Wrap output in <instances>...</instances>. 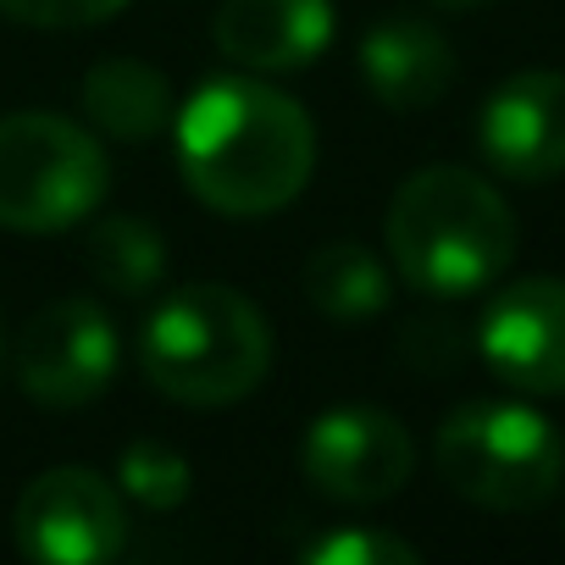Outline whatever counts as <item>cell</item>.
<instances>
[{
	"mask_svg": "<svg viewBox=\"0 0 565 565\" xmlns=\"http://www.w3.org/2000/svg\"><path fill=\"white\" fill-rule=\"evenodd\" d=\"M172 145L189 194L233 222L295 205L317 172L311 111L244 67L211 73L172 111Z\"/></svg>",
	"mask_w": 565,
	"mask_h": 565,
	"instance_id": "cell-1",
	"label": "cell"
},
{
	"mask_svg": "<svg viewBox=\"0 0 565 565\" xmlns=\"http://www.w3.org/2000/svg\"><path fill=\"white\" fill-rule=\"evenodd\" d=\"M388 260L422 300H471L515 260V211L471 167L411 172L383 216Z\"/></svg>",
	"mask_w": 565,
	"mask_h": 565,
	"instance_id": "cell-2",
	"label": "cell"
},
{
	"mask_svg": "<svg viewBox=\"0 0 565 565\" xmlns=\"http://www.w3.org/2000/svg\"><path fill=\"white\" fill-rule=\"evenodd\" d=\"M139 372L189 411L249 399L271 372V328L227 282H183L139 328Z\"/></svg>",
	"mask_w": 565,
	"mask_h": 565,
	"instance_id": "cell-3",
	"label": "cell"
},
{
	"mask_svg": "<svg viewBox=\"0 0 565 565\" xmlns=\"http://www.w3.org/2000/svg\"><path fill=\"white\" fill-rule=\"evenodd\" d=\"M438 477L482 510H537L559 493L565 438L521 399H471L433 438Z\"/></svg>",
	"mask_w": 565,
	"mask_h": 565,
	"instance_id": "cell-4",
	"label": "cell"
},
{
	"mask_svg": "<svg viewBox=\"0 0 565 565\" xmlns=\"http://www.w3.org/2000/svg\"><path fill=\"white\" fill-rule=\"evenodd\" d=\"M111 194V161L84 122L56 111L0 117V227L67 233Z\"/></svg>",
	"mask_w": 565,
	"mask_h": 565,
	"instance_id": "cell-5",
	"label": "cell"
},
{
	"mask_svg": "<svg viewBox=\"0 0 565 565\" xmlns=\"http://www.w3.org/2000/svg\"><path fill=\"white\" fill-rule=\"evenodd\" d=\"M12 537L40 565H106L128 543L122 488L95 466H51L18 493Z\"/></svg>",
	"mask_w": 565,
	"mask_h": 565,
	"instance_id": "cell-6",
	"label": "cell"
},
{
	"mask_svg": "<svg viewBox=\"0 0 565 565\" xmlns=\"http://www.w3.org/2000/svg\"><path fill=\"white\" fill-rule=\"evenodd\" d=\"M117 366H122V339L100 300L67 295L45 306L18 339V388L51 411L95 405L111 388Z\"/></svg>",
	"mask_w": 565,
	"mask_h": 565,
	"instance_id": "cell-7",
	"label": "cell"
},
{
	"mask_svg": "<svg viewBox=\"0 0 565 565\" xmlns=\"http://www.w3.org/2000/svg\"><path fill=\"white\" fill-rule=\"evenodd\" d=\"M416 449L399 416L377 405L322 411L300 438V471L317 493L339 504H383L411 482Z\"/></svg>",
	"mask_w": 565,
	"mask_h": 565,
	"instance_id": "cell-8",
	"label": "cell"
},
{
	"mask_svg": "<svg viewBox=\"0 0 565 565\" xmlns=\"http://www.w3.org/2000/svg\"><path fill=\"white\" fill-rule=\"evenodd\" d=\"M477 350L504 388L565 394V277H521L488 300Z\"/></svg>",
	"mask_w": 565,
	"mask_h": 565,
	"instance_id": "cell-9",
	"label": "cell"
},
{
	"mask_svg": "<svg viewBox=\"0 0 565 565\" xmlns=\"http://www.w3.org/2000/svg\"><path fill=\"white\" fill-rule=\"evenodd\" d=\"M477 150L515 183L565 178V73L526 67L504 78L477 111Z\"/></svg>",
	"mask_w": 565,
	"mask_h": 565,
	"instance_id": "cell-10",
	"label": "cell"
},
{
	"mask_svg": "<svg viewBox=\"0 0 565 565\" xmlns=\"http://www.w3.org/2000/svg\"><path fill=\"white\" fill-rule=\"evenodd\" d=\"M339 34L333 0H222L211 40L216 51L260 78L311 67Z\"/></svg>",
	"mask_w": 565,
	"mask_h": 565,
	"instance_id": "cell-11",
	"label": "cell"
},
{
	"mask_svg": "<svg viewBox=\"0 0 565 565\" xmlns=\"http://www.w3.org/2000/svg\"><path fill=\"white\" fill-rule=\"evenodd\" d=\"M361 78L388 111H422L455 84V45L422 18H383L361 34Z\"/></svg>",
	"mask_w": 565,
	"mask_h": 565,
	"instance_id": "cell-12",
	"label": "cell"
},
{
	"mask_svg": "<svg viewBox=\"0 0 565 565\" xmlns=\"http://www.w3.org/2000/svg\"><path fill=\"white\" fill-rule=\"evenodd\" d=\"M84 117L111 134V139H128V145H150L172 128V84L161 67L150 62H134V56H111V62H95L84 73Z\"/></svg>",
	"mask_w": 565,
	"mask_h": 565,
	"instance_id": "cell-13",
	"label": "cell"
},
{
	"mask_svg": "<svg viewBox=\"0 0 565 565\" xmlns=\"http://www.w3.org/2000/svg\"><path fill=\"white\" fill-rule=\"evenodd\" d=\"M300 289L306 300L333 317V322H366L388 306V260L372 255L366 244H322L306 271H300Z\"/></svg>",
	"mask_w": 565,
	"mask_h": 565,
	"instance_id": "cell-14",
	"label": "cell"
},
{
	"mask_svg": "<svg viewBox=\"0 0 565 565\" xmlns=\"http://www.w3.org/2000/svg\"><path fill=\"white\" fill-rule=\"evenodd\" d=\"M84 255H89V271L100 289L122 295V300H139L150 295L161 271H167V244L161 233L145 222V216H128V211H111L89 227L84 238Z\"/></svg>",
	"mask_w": 565,
	"mask_h": 565,
	"instance_id": "cell-15",
	"label": "cell"
},
{
	"mask_svg": "<svg viewBox=\"0 0 565 565\" xmlns=\"http://www.w3.org/2000/svg\"><path fill=\"white\" fill-rule=\"evenodd\" d=\"M117 488H122L139 510L167 515V510H178V504L189 499L194 471H189V455H183V449H172V444H161V438H139V444H128V449L117 455Z\"/></svg>",
	"mask_w": 565,
	"mask_h": 565,
	"instance_id": "cell-16",
	"label": "cell"
},
{
	"mask_svg": "<svg viewBox=\"0 0 565 565\" xmlns=\"http://www.w3.org/2000/svg\"><path fill=\"white\" fill-rule=\"evenodd\" d=\"M306 565H422V548L383 526H339L300 548Z\"/></svg>",
	"mask_w": 565,
	"mask_h": 565,
	"instance_id": "cell-17",
	"label": "cell"
},
{
	"mask_svg": "<svg viewBox=\"0 0 565 565\" xmlns=\"http://www.w3.org/2000/svg\"><path fill=\"white\" fill-rule=\"evenodd\" d=\"M128 0H0V18H12L23 29H45V34H67V29H95L111 23Z\"/></svg>",
	"mask_w": 565,
	"mask_h": 565,
	"instance_id": "cell-18",
	"label": "cell"
},
{
	"mask_svg": "<svg viewBox=\"0 0 565 565\" xmlns=\"http://www.w3.org/2000/svg\"><path fill=\"white\" fill-rule=\"evenodd\" d=\"M438 7H482V0H438Z\"/></svg>",
	"mask_w": 565,
	"mask_h": 565,
	"instance_id": "cell-19",
	"label": "cell"
},
{
	"mask_svg": "<svg viewBox=\"0 0 565 565\" xmlns=\"http://www.w3.org/2000/svg\"><path fill=\"white\" fill-rule=\"evenodd\" d=\"M0 361H7V328H0Z\"/></svg>",
	"mask_w": 565,
	"mask_h": 565,
	"instance_id": "cell-20",
	"label": "cell"
}]
</instances>
